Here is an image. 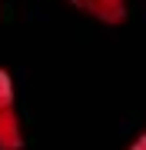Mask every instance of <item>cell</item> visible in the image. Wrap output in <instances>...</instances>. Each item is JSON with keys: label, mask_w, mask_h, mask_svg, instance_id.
<instances>
[{"label": "cell", "mask_w": 146, "mask_h": 150, "mask_svg": "<svg viewBox=\"0 0 146 150\" xmlns=\"http://www.w3.org/2000/svg\"><path fill=\"white\" fill-rule=\"evenodd\" d=\"M23 147V123L17 113V87L13 77L0 67V150H20Z\"/></svg>", "instance_id": "cell-1"}, {"label": "cell", "mask_w": 146, "mask_h": 150, "mask_svg": "<svg viewBox=\"0 0 146 150\" xmlns=\"http://www.w3.org/2000/svg\"><path fill=\"white\" fill-rule=\"evenodd\" d=\"M73 10L87 13L90 20L106 23V27H116V23L126 20V0H66Z\"/></svg>", "instance_id": "cell-2"}, {"label": "cell", "mask_w": 146, "mask_h": 150, "mask_svg": "<svg viewBox=\"0 0 146 150\" xmlns=\"http://www.w3.org/2000/svg\"><path fill=\"white\" fill-rule=\"evenodd\" d=\"M123 150H146V130H140V134H136V137H133Z\"/></svg>", "instance_id": "cell-3"}]
</instances>
